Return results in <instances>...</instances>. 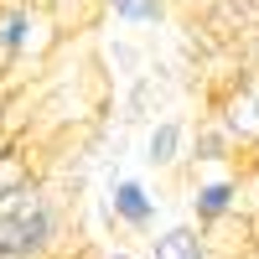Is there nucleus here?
Wrapping results in <instances>:
<instances>
[{"label": "nucleus", "mask_w": 259, "mask_h": 259, "mask_svg": "<svg viewBox=\"0 0 259 259\" xmlns=\"http://www.w3.org/2000/svg\"><path fill=\"white\" fill-rule=\"evenodd\" d=\"M52 41L57 31L36 0H0V57H11L21 68L26 57H41Z\"/></svg>", "instance_id": "1"}, {"label": "nucleus", "mask_w": 259, "mask_h": 259, "mask_svg": "<svg viewBox=\"0 0 259 259\" xmlns=\"http://www.w3.org/2000/svg\"><path fill=\"white\" fill-rule=\"evenodd\" d=\"M62 228H68V212H62L57 197H47L41 207H31L26 218L6 223V249L16 259H47L57 249V239H62Z\"/></svg>", "instance_id": "2"}, {"label": "nucleus", "mask_w": 259, "mask_h": 259, "mask_svg": "<svg viewBox=\"0 0 259 259\" xmlns=\"http://www.w3.org/2000/svg\"><path fill=\"white\" fill-rule=\"evenodd\" d=\"M104 187H109V192H104V202H109V212H114V228H130V233H150V228H156L161 197H156L140 177H124V171L109 166Z\"/></svg>", "instance_id": "3"}, {"label": "nucleus", "mask_w": 259, "mask_h": 259, "mask_svg": "<svg viewBox=\"0 0 259 259\" xmlns=\"http://www.w3.org/2000/svg\"><path fill=\"white\" fill-rule=\"evenodd\" d=\"M212 119L228 130V140L239 150H249L259 140V73L233 78L223 89V99H218V109H212Z\"/></svg>", "instance_id": "4"}, {"label": "nucleus", "mask_w": 259, "mask_h": 259, "mask_svg": "<svg viewBox=\"0 0 259 259\" xmlns=\"http://www.w3.org/2000/svg\"><path fill=\"white\" fill-rule=\"evenodd\" d=\"M187 207H192V223H202V228L228 218V212H239V177H233V171H212V177L192 182Z\"/></svg>", "instance_id": "5"}, {"label": "nucleus", "mask_w": 259, "mask_h": 259, "mask_svg": "<svg viewBox=\"0 0 259 259\" xmlns=\"http://www.w3.org/2000/svg\"><path fill=\"white\" fill-rule=\"evenodd\" d=\"M187 130H192L187 119H150L140 161L156 166V171H177V166L187 161Z\"/></svg>", "instance_id": "6"}, {"label": "nucleus", "mask_w": 259, "mask_h": 259, "mask_svg": "<svg viewBox=\"0 0 259 259\" xmlns=\"http://www.w3.org/2000/svg\"><path fill=\"white\" fill-rule=\"evenodd\" d=\"M150 259H212L202 223H192V218H187V223L161 228L156 239H150Z\"/></svg>", "instance_id": "7"}, {"label": "nucleus", "mask_w": 259, "mask_h": 259, "mask_svg": "<svg viewBox=\"0 0 259 259\" xmlns=\"http://www.w3.org/2000/svg\"><path fill=\"white\" fill-rule=\"evenodd\" d=\"M233 156H239V145L228 140V130L212 119V114H207L197 130H187V161H192V166H228Z\"/></svg>", "instance_id": "8"}, {"label": "nucleus", "mask_w": 259, "mask_h": 259, "mask_svg": "<svg viewBox=\"0 0 259 259\" xmlns=\"http://www.w3.org/2000/svg\"><path fill=\"white\" fill-rule=\"evenodd\" d=\"M166 104V83H156L150 73L130 78V94H124V124H150Z\"/></svg>", "instance_id": "9"}, {"label": "nucleus", "mask_w": 259, "mask_h": 259, "mask_svg": "<svg viewBox=\"0 0 259 259\" xmlns=\"http://www.w3.org/2000/svg\"><path fill=\"white\" fill-rule=\"evenodd\" d=\"M104 6L119 26H166V16H171L166 0H104Z\"/></svg>", "instance_id": "10"}, {"label": "nucleus", "mask_w": 259, "mask_h": 259, "mask_svg": "<svg viewBox=\"0 0 259 259\" xmlns=\"http://www.w3.org/2000/svg\"><path fill=\"white\" fill-rule=\"evenodd\" d=\"M47 197H52V192L41 187L36 177H26L21 187H11V192H0V223H16V218H26V212H31V207H41Z\"/></svg>", "instance_id": "11"}, {"label": "nucleus", "mask_w": 259, "mask_h": 259, "mask_svg": "<svg viewBox=\"0 0 259 259\" xmlns=\"http://www.w3.org/2000/svg\"><path fill=\"white\" fill-rule=\"evenodd\" d=\"M104 57H109V68L119 73V78H140L150 62H145V52L135 47V41H124V36H114L109 47H104Z\"/></svg>", "instance_id": "12"}, {"label": "nucleus", "mask_w": 259, "mask_h": 259, "mask_svg": "<svg viewBox=\"0 0 259 259\" xmlns=\"http://www.w3.org/2000/svg\"><path fill=\"white\" fill-rule=\"evenodd\" d=\"M218 21L228 31H259V0H218Z\"/></svg>", "instance_id": "13"}, {"label": "nucleus", "mask_w": 259, "mask_h": 259, "mask_svg": "<svg viewBox=\"0 0 259 259\" xmlns=\"http://www.w3.org/2000/svg\"><path fill=\"white\" fill-rule=\"evenodd\" d=\"M31 177V161H26V150H21V140L0 156V192H11V187H21Z\"/></svg>", "instance_id": "14"}, {"label": "nucleus", "mask_w": 259, "mask_h": 259, "mask_svg": "<svg viewBox=\"0 0 259 259\" xmlns=\"http://www.w3.org/2000/svg\"><path fill=\"white\" fill-rule=\"evenodd\" d=\"M0 124H11V89L0 83Z\"/></svg>", "instance_id": "15"}, {"label": "nucleus", "mask_w": 259, "mask_h": 259, "mask_svg": "<svg viewBox=\"0 0 259 259\" xmlns=\"http://www.w3.org/2000/svg\"><path fill=\"white\" fill-rule=\"evenodd\" d=\"M99 259H135V254H130V249H104Z\"/></svg>", "instance_id": "16"}, {"label": "nucleus", "mask_w": 259, "mask_h": 259, "mask_svg": "<svg viewBox=\"0 0 259 259\" xmlns=\"http://www.w3.org/2000/svg\"><path fill=\"white\" fill-rule=\"evenodd\" d=\"M249 156H254V171H259V140H254V145H249Z\"/></svg>", "instance_id": "17"}, {"label": "nucleus", "mask_w": 259, "mask_h": 259, "mask_svg": "<svg viewBox=\"0 0 259 259\" xmlns=\"http://www.w3.org/2000/svg\"><path fill=\"white\" fill-rule=\"evenodd\" d=\"M0 249H6V223H0Z\"/></svg>", "instance_id": "18"}, {"label": "nucleus", "mask_w": 259, "mask_h": 259, "mask_svg": "<svg viewBox=\"0 0 259 259\" xmlns=\"http://www.w3.org/2000/svg\"><path fill=\"white\" fill-rule=\"evenodd\" d=\"M0 259H16V254H11V249H0Z\"/></svg>", "instance_id": "19"}]
</instances>
